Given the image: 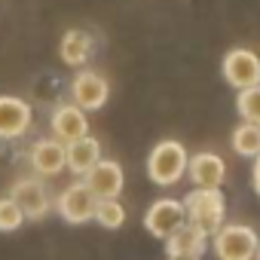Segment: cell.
<instances>
[{
    "label": "cell",
    "mask_w": 260,
    "mask_h": 260,
    "mask_svg": "<svg viewBox=\"0 0 260 260\" xmlns=\"http://www.w3.org/2000/svg\"><path fill=\"white\" fill-rule=\"evenodd\" d=\"M184 214H187V223H193L205 236H214L226 217V199L220 187H193L184 199Z\"/></svg>",
    "instance_id": "cell-1"
},
{
    "label": "cell",
    "mask_w": 260,
    "mask_h": 260,
    "mask_svg": "<svg viewBox=\"0 0 260 260\" xmlns=\"http://www.w3.org/2000/svg\"><path fill=\"white\" fill-rule=\"evenodd\" d=\"M187 172V150L178 141H159L147 156V175L159 187H172Z\"/></svg>",
    "instance_id": "cell-2"
},
{
    "label": "cell",
    "mask_w": 260,
    "mask_h": 260,
    "mask_svg": "<svg viewBox=\"0 0 260 260\" xmlns=\"http://www.w3.org/2000/svg\"><path fill=\"white\" fill-rule=\"evenodd\" d=\"M254 251H257V233L251 226L233 223V226H220L214 233L217 260H254Z\"/></svg>",
    "instance_id": "cell-3"
},
{
    "label": "cell",
    "mask_w": 260,
    "mask_h": 260,
    "mask_svg": "<svg viewBox=\"0 0 260 260\" xmlns=\"http://www.w3.org/2000/svg\"><path fill=\"white\" fill-rule=\"evenodd\" d=\"M55 205H58V214H61L68 223H86V220L95 217L98 199H95V193H92L86 184H71V187L58 196Z\"/></svg>",
    "instance_id": "cell-4"
},
{
    "label": "cell",
    "mask_w": 260,
    "mask_h": 260,
    "mask_svg": "<svg viewBox=\"0 0 260 260\" xmlns=\"http://www.w3.org/2000/svg\"><path fill=\"white\" fill-rule=\"evenodd\" d=\"M10 199H13V202L22 208V214L31 217V220H40V217L49 214V193H46V187H43L37 178H22V181H16Z\"/></svg>",
    "instance_id": "cell-5"
},
{
    "label": "cell",
    "mask_w": 260,
    "mask_h": 260,
    "mask_svg": "<svg viewBox=\"0 0 260 260\" xmlns=\"http://www.w3.org/2000/svg\"><path fill=\"white\" fill-rule=\"evenodd\" d=\"M184 220H187L184 202H175V199H156V202L150 205V211L144 214V226H147L150 236H156V239H169Z\"/></svg>",
    "instance_id": "cell-6"
},
{
    "label": "cell",
    "mask_w": 260,
    "mask_h": 260,
    "mask_svg": "<svg viewBox=\"0 0 260 260\" xmlns=\"http://www.w3.org/2000/svg\"><path fill=\"white\" fill-rule=\"evenodd\" d=\"M223 77L236 89L254 86V83H260V58L251 49H230L223 58Z\"/></svg>",
    "instance_id": "cell-7"
},
{
    "label": "cell",
    "mask_w": 260,
    "mask_h": 260,
    "mask_svg": "<svg viewBox=\"0 0 260 260\" xmlns=\"http://www.w3.org/2000/svg\"><path fill=\"white\" fill-rule=\"evenodd\" d=\"M31 125V104L16 95H0V138H22Z\"/></svg>",
    "instance_id": "cell-8"
},
{
    "label": "cell",
    "mask_w": 260,
    "mask_h": 260,
    "mask_svg": "<svg viewBox=\"0 0 260 260\" xmlns=\"http://www.w3.org/2000/svg\"><path fill=\"white\" fill-rule=\"evenodd\" d=\"M83 178H86L83 184L95 193V199H116L122 190V169L113 159H98Z\"/></svg>",
    "instance_id": "cell-9"
},
{
    "label": "cell",
    "mask_w": 260,
    "mask_h": 260,
    "mask_svg": "<svg viewBox=\"0 0 260 260\" xmlns=\"http://www.w3.org/2000/svg\"><path fill=\"white\" fill-rule=\"evenodd\" d=\"M71 95H74V104L80 110H98L104 107L110 89H107V80L92 74V71H83L74 77V86H71Z\"/></svg>",
    "instance_id": "cell-10"
},
{
    "label": "cell",
    "mask_w": 260,
    "mask_h": 260,
    "mask_svg": "<svg viewBox=\"0 0 260 260\" xmlns=\"http://www.w3.org/2000/svg\"><path fill=\"white\" fill-rule=\"evenodd\" d=\"M52 132H55V141H61V144H71V141L83 138V135L89 132L86 113H83L77 104H61V107H55V113H52Z\"/></svg>",
    "instance_id": "cell-11"
},
{
    "label": "cell",
    "mask_w": 260,
    "mask_h": 260,
    "mask_svg": "<svg viewBox=\"0 0 260 260\" xmlns=\"http://www.w3.org/2000/svg\"><path fill=\"white\" fill-rule=\"evenodd\" d=\"M187 172L193 187H220L226 175V162L214 153H196L193 159H187Z\"/></svg>",
    "instance_id": "cell-12"
},
{
    "label": "cell",
    "mask_w": 260,
    "mask_h": 260,
    "mask_svg": "<svg viewBox=\"0 0 260 260\" xmlns=\"http://www.w3.org/2000/svg\"><path fill=\"white\" fill-rule=\"evenodd\" d=\"M98 159H101V144L89 135H83L64 147V169H71L74 175H86Z\"/></svg>",
    "instance_id": "cell-13"
},
{
    "label": "cell",
    "mask_w": 260,
    "mask_h": 260,
    "mask_svg": "<svg viewBox=\"0 0 260 260\" xmlns=\"http://www.w3.org/2000/svg\"><path fill=\"white\" fill-rule=\"evenodd\" d=\"M205 248H208V236L202 230H196L193 223H187V220L166 239V251L169 254H193V257H202Z\"/></svg>",
    "instance_id": "cell-14"
},
{
    "label": "cell",
    "mask_w": 260,
    "mask_h": 260,
    "mask_svg": "<svg viewBox=\"0 0 260 260\" xmlns=\"http://www.w3.org/2000/svg\"><path fill=\"white\" fill-rule=\"evenodd\" d=\"M31 166L37 175H58L64 169V144L61 141H37L31 150Z\"/></svg>",
    "instance_id": "cell-15"
},
{
    "label": "cell",
    "mask_w": 260,
    "mask_h": 260,
    "mask_svg": "<svg viewBox=\"0 0 260 260\" xmlns=\"http://www.w3.org/2000/svg\"><path fill=\"white\" fill-rule=\"evenodd\" d=\"M89 52H92L89 34H83V31H68V34L61 37V61H64V64L80 68V64H86Z\"/></svg>",
    "instance_id": "cell-16"
},
{
    "label": "cell",
    "mask_w": 260,
    "mask_h": 260,
    "mask_svg": "<svg viewBox=\"0 0 260 260\" xmlns=\"http://www.w3.org/2000/svg\"><path fill=\"white\" fill-rule=\"evenodd\" d=\"M233 150L239 156H257L260 153V125L257 122H242L233 132Z\"/></svg>",
    "instance_id": "cell-17"
},
{
    "label": "cell",
    "mask_w": 260,
    "mask_h": 260,
    "mask_svg": "<svg viewBox=\"0 0 260 260\" xmlns=\"http://www.w3.org/2000/svg\"><path fill=\"white\" fill-rule=\"evenodd\" d=\"M236 107H239V116H242L245 122H257V125H260V83L239 89Z\"/></svg>",
    "instance_id": "cell-18"
},
{
    "label": "cell",
    "mask_w": 260,
    "mask_h": 260,
    "mask_svg": "<svg viewBox=\"0 0 260 260\" xmlns=\"http://www.w3.org/2000/svg\"><path fill=\"white\" fill-rule=\"evenodd\" d=\"M95 220L107 230H119L125 223V208L116 202V199H98L95 205Z\"/></svg>",
    "instance_id": "cell-19"
},
{
    "label": "cell",
    "mask_w": 260,
    "mask_h": 260,
    "mask_svg": "<svg viewBox=\"0 0 260 260\" xmlns=\"http://www.w3.org/2000/svg\"><path fill=\"white\" fill-rule=\"evenodd\" d=\"M22 220H25V214L10 196L0 199V233H16L22 226Z\"/></svg>",
    "instance_id": "cell-20"
},
{
    "label": "cell",
    "mask_w": 260,
    "mask_h": 260,
    "mask_svg": "<svg viewBox=\"0 0 260 260\" xmlns=\"http://www.w3.org/2000/svg\"><path fill=\"white\" fill-rule=\"evenodd\" d=\"M254 187L260 193V153H257V162H254Z\"/></svg>",
    "instance_id": "cell-21"
},
{
    "label": "cell",
    "mask_w": 260,
    "mask_h": 260,
    "mask_svg": "<svg viewBox=\"0 0 260 260\" xmlns=\"http://www.w3.org/2000/svg\"><path fill=\"white\" fill-rule=\"evenodd\" d=\"M169 260H202V257H193V254H169Z\"/></svg>",
    "instance_id": "cell-22"
},
{
    "label": "cell",
    "mask_w": 260,
    "mask_h": 260,
    "mask_svg": "<svg viewBox=\"0 0 260 260\" xmlns=\"http://www.w3.org/2000/svg\"><path fill=\"white\" fill-rule=\"evenodd\" d=\"M254 260H260V242H257V251H254Z\"/></svg>",
    "instance_id": "cell-23"
}]
</instances>
